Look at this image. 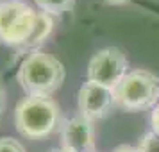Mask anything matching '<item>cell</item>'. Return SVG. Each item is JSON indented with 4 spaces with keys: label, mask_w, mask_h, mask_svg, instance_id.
<instances>
[{
    "label": "cell",
    "mask_w": 159,
    "mask_h": 152,
    "mask_svg": "<svg viewBox=\"0 0 159 152\" xmlns=\"http://www.w3.org/2000/svg\"><path fill=\"white\" fill-rule=\"evenodd\" d=\"M0 152H25V147L15 138L4 136L0 138Z\"/></svg>",
    "instance_id": "cell-11"
},
{
    "label": "cell",
    "mask_w": 159,
    "mask_h": 152,
    "mask_svg": "<svg viewBox=\"0 0 159 152\" xmlns=\"http://www.w3.org/2000/svg\"><path fill=\"white\" fill-rule=\"evenodd\" d=\"M77 106L79 115L86 116L88 120H102L113 111L115 108V91L106 86L95 84L91 81H86L79 88L77 93Z\"/></svg>",
    "instance_id": "cell-6"
},
{
    "label": "cell",
    "mask_w": 159,
    "mask_h": 152,
    "mask_svg": "<svg viewBox=\"0 0 159 152\" xmlns=\"http://www.w3.org/2000/svg\"><path fill=\"white\" fill-rule=\"evenodd\" d=\"M61 141L70 152H95L93 122L86 116L75 115L61 122Z\"/></svg>",
    "instance_id": "cell-7"
},
{
    "label": "cell",
    "mask_w": 159,
    "mask_h": 152,
    "mask_svg": "<svg viewBox=\"0 0 159 152\" xmlns=\"http://www.w3.org/2000/svg\"><path fill=\"white\" fill-rule=\"evenodd\" d=\"M16 79L29 97H50L65 82V66L54 56L36 50L22 61Z\"/></svg>",
    "instance_id": "cell-1"
},
{
    "label": "cell",
    "mask_w": 159,
    "mask_h": 152,
    "mask_svg": "<svg viewBox=\"0 0 159 152\" xmlns=\"http://www.w3.org/2000/svg\"><path fill=\"white\" fill-rule=\"evenodd\" d=\"M138 150L139 152H159V134L154 131H148L147 134L138 143Z\"/></svg>",
    "instance_id": "cell-10"
},
{
    "label": "cell",
    "mask_w": 159,
    "mask_h": 152,
    "mask_svg": "<svg viewBox=\"0 0 159 152\" xmlns=\"http://www.w3.org/2000/svg\"><path fill=\"white\" fill-rule=\"evenodd\" d=\"M34 2L43 13L50 16L63 15L66 11H70L73 7V4H75V0H34Z\"/></svg>",
    "instance_id": "cell-9"
},
{
    "label": "cell",
    "mask_w": 159,
    "mask_h": 152,
    "mask_svg": "<svg viewBox=\"0 0 159 152\" xmlns=\"http://www.w3.org/2000/svg\"><path fill=\"white\" fill-rule=\"evenodd\" d=\"M150 122H152V131L159 134V104L156 106V108H154V111H152Z\"/></svg>",
    "instance_id": "cell-12"
},
{
    "label": "cell",
    "mask_w": 159,
    "mask_h": 152,
    "mask_svg": "<svg viewBox=\"0 0 159 152\" xmlns=\"http://www.w3.org/2000/svg\"><path fill=\"white\" fill-rule=\"evenodd\" d=\"M52 30H54V20H52V16L47 15V13H43V11H38L34 30H32V34L29 36V39L25 41L23 47H27V48L39 47V45L52 34Z\"/></svg>",
    "instance_id": "cell-8"
},
{
    "label": "cell",
    "mask_w": 159,
    "mask_h": 152,
    "mask_svg": "<svg viewBox=\"0 0 159 152\" xmlns=\"http://www.w3.org/2000/svg\"><path fill=\"white\" fill-rule=\"evenodd\" d=\"M61 109L50 97H25L15 109V125L22 136L41 140L61 127Z\"/></svg>",
    "instance_id": "cell-2"
},
{
    "label": "cell",
    "mask_w": 159,
    "mask_h": 152,
    "mask_svg": "<svg viewBox=\"0 0 159 152\" xmlns=\"http://www.w3.org/2000/svg\"><path fill=\"white\" fill-rule=\"evenodd\" d=\"M129 61L118 47H106L95 54L88 63V81L106 86L115 91V88L127 75Z\"/></svg>",
    "instance_id": "cell-5"
},
{
    "label": "cell",
    "mask_w": 159,
    "mask_h": 152,
    "mask_svg": "<svg viewBox=\"0 0 159 152\" xmlns=\"http://www.w3.org/2000/svg\"><path fill=\"white\" fill-rule=\"evenodd\" d=\"M109 4H125V2H130V0H107Z\"/></svg>",
    "instance_id": "cell-14"
},
{
    "label": "cell",
    "mask_w": 159,
    "mask_h": 152,
    "mask_svg": "<svg viewBox=\"0 0 159 152\" xmlns=\"http://www.w3.org/2000/svg\"><path fill=\"white\" fill-rule=\"evenodd\" d=\"M38 11L22 0L0 2V41L11 47H23L34 30Z\"/></svg>",
    "instance_id": "cell-4"
},
{
    "label": "cell",
    "mask_w": 159,
    "mask_h": 152,
    "mask_svg": "<svg viewBox=\"0 0 159 152\" xmlns=\"http://www.w3.org/2000/svg\"><path fill=\"white\" fill-rule=\"evenodd\" d=\"M116 108L136 113L159 104V77L148 70H132L115 88Z\"/></svg>",
    "instance_id": "cell-3"
},
{
    "label": "cell",
    "mask_w": 159,
    "mask_h": 152,
    "mask_svg": "<svg viewBox=\"0 0 159 152\" xmlns=\"http://www.w3.org/2000/svg\"><path fill=\"white\" fill-rule=\"evenodd\" d=\"M113 152H139V150H138V147H130V145H120V147H116Z\"/></svg>",
    "instance_id": "cell-13"
}]
</instances>
